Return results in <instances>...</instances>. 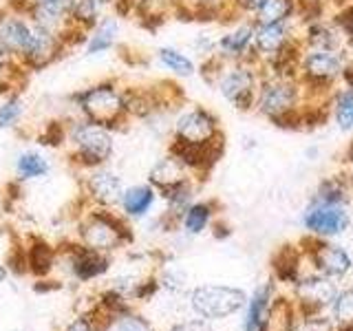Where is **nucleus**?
<instances>
[{"mask_svg":"<svg viewBox=\"0 0 353 331\" xmlns=\"http://www.w3.org/2000/svg\"><path fill=\"white\" fill-rule=\"evenodd\" d=\"M307 102V91L296 73L263 71L254 113H259L276 128L303 130V113Z\"/></svg>","mask_w":353,"mask_h":331,"instance_id":"nucleus-1","label":"nucleus"},{"mask_svg":"<svg viewBox=\"0 0 353 331\" xmlns=\"http://www.w3.org/2000/svg\"><path fill=\"white\" fill-rule=\"evenodd\" d=\"M201 80L216 88V93L223 97L239 113H254L256 104V91L263 77V69L254 60H241V62H225L212 55L201 62L196 69Z\"/></svg>","mask_w":353,"mask_h":331,"instance_id":"nucleus-2","label":"nucleus"},{"mask_svg":"<svg viewBox=\"0 0 353 331\" xmlns=\"http://www.w3.org/2000/svg\"><path fill=\"white\" fill-rule=\"evenodd\" d=\"M349 199V185L342 177L320 181L303 212V228L316 239L345 234L351 225Z\"/></svg>","mask_w":353,"mask_h":331,"instance_id":"nucleus-3","label":"nucleus"},{"mask_svg":"<svg viewBox=\"0 0 353 331\" xmlns=\"http://www.w3.org/2000/svg\"><path fill=\"white\" fill-rule=\"evenodd\" d=\"M69 104L73 106L75 115L104 124L115 132L130 121L126 86L119 80H99L80 88L69 95Z\"/></svg>","mask_w":353,"mask_h":331,"instance_id":"nucleus-4","label":"nucleus"},{"mask_svg":"<svg viewBox=\"0 0 353 331\" xmlns=\"http://www.w3.org/2000/svg\"><path fill=\"white\" fill-rule=\"evenodd\" d=\"M64 148L69 161L82 170L106 166L115 152V130L75 115L64 124Z\"/></svg>","mask_w":353,"mask_h":331,"instance_id":"nucleus-5","label":"nucleus"},{"mask_svg":"<svg viewBox=\"0 0 353 331\" xmlns=\"http://www.w3.org/2000/svg\"><path fill=\"white\" fill-rule=\"evenodd\" d=\"M349 55L351 51L303 44L296 62V75L305 86L309 102H325L329 93L342 82V71Z\"/></svg>","mask_w":353,"mask_h":331,"instance_id":"nucleus-6","label":"nucleus"},{"mask_svg":"<svg viewBox=\"0 0 353 331\" xmlns=\"http://www.w3.org/2000/svg\"><path fill=\"white\" fill-rule=\"evenodd\" d=\"M170 146L181 148H214L225 146L221 119L214 110L201 104H185L172 115Z\"/></svg>","mask_w":353,"mask_h":331,"instance_id":"nucleus-7","label":"nucleus"},{"mask_svg":"<svg viewBox=\"0 0 353 331\" xmlns=\"http://www.w3.org/2000/svg\"><path fill=\"white\" fill-rule=\"evenodd\" d=\"M82 245L95 252H110L117 250L121 243L130 241V230L124 223V219L108 212L106 208H95L91 210L77 228Z\"/></svg>","mask_w":353,"mask_h":331,"instance_id":"nucleus-8","label":"nucleus"},{"mask_svg":"<svg viewBox=\"0 0 353 331\" xmlns=\"http://www.w3.org/2000/svg\"><path fill=\"white\" fill-rule=\"evenodd\" d=\"M245 305V294L236 287L203 285L192 292V309L203 318H225Z\"/></svg>","mask_w":353,"mask_h":331,"instance_id":"nucleus-9","label":"nucleus"},{"mask_svg":"<svg viewBox=\"0 0 353 331\" xmlns=\"http://www.w3.org/2000/svg\"><path fill=\"white\" fill-rule=\"evenodd\" d=\"M33 27H36V25H33ZM69 49H71V42H69V38H64L62 33L36 27L31 49L25 55V60L20 62V66L27 73L29 71H42V69H47V66L55 64L58 60H62L64 53Z\"/></svg>","mask_w":353,"mask_h":331,"instance_id":"nucleus-10","label":"nucleus"},{"mask_svg":"<svg viewBox=\"0 0 353 331\" xmlns=\"http://www.w3.org/2000/svg\"><path fill=\"white\" fill-rule=\"evenodd\" d=\"M33 33H36V27L25 14H20L9 5L0 7V38H3L18 64L25 60V55L31 49Z\"/></svg>","mask_w":353,"mask_h":331,"instance_id":"nucleus-11","label":"nucleus"},{"mask_svg":"<svg viewBox=\"0 0 353 331\" xmlns=\"http://www.w3.org/2000/svg\"><path fill=\"white\" fill-rule=\"evenodd\" d=\"M216 58L225 62L254 60V22L250 18H236L216 38Z\"/></svg>","mask_w":353,"mask_h":331,"instance_id":"nucleus-12","label":"nucleus"},{"mask_svg":"<svg viewBox=\"0 0 353 331\" xmlns=\"http://www.w3.org/2000/svg\"><path fill=\"white\" fill-rule=\"evenodd\" d=\"M84 190L97 208H110L119 203V197L124 192V181L115 170L106 168V166H97V168L86 170Z\"/></svg>","mask_w":353,"mask_h":331,"instance_id":"nucleus-13","label":"nucleus"},{"mask_svg":"<svg viewBox=\"0 0 353 331\" xmlns=\"http://www.w3.org/2000/svg\"><path fill=\"white\" fill-rule=\"evenodd\" d=\"M312 248H309V259H312L314 268L329 276V279H338V276H345L351 268L353 261L347 254V250H342L340 245H334V243L320 241V239H312Z\"/></svg>","mask_w":353,"mask_h":331,"instance_id":"nucleus-14","label":"nucleus"},{"mask_svg":"<svg viewBox=\"0 0 353 331\" xmlns=\"http://www.w3.org/2000/svg\"><path fill=\"white\" fill-rule=\"evenodd\" d=\"M174 16L199 22H232L230 0H174Z\"/></svg>","mask_w":353,"mask_h":331,"instance_id":"nucleus-15","label":"nucleus"},{"mask_svg":"<svg viewBox=\"0 0 353 331\" xmlns=\"http://www.w3.org/2000/svg\"><path fill=\"white\" fill-rule=\"evenodd\" d=\"M121 31V22L119 16L113 14H104L99 18L97 25L86 33L84 38V55L86 58H97V55H104L108 51L115 49L117 38Z\"/></svg>","mask_w":353,"mask_h":331,"instance_id":"nucleus-16","label":"nucleus"},{"mask_svg":"<svg viewBox=\"0 0 353 331\" xmlns=\"http://www.w3.org/2000/svg\"><path fill=\"white\" fill-rule=\"evenodd\" d=\"M157 199H159L157 188H152L150 183H137V185L124 188V192H121L117 205H119L124 217L141 219L150 212L152 205L157 203Z\"/></svg>","mask_w":353,"mask_h":331,"instance_id":"nucleus-17","label":"nucleus"},{"mask_svg":"<svg viewBox=\"0 0 353 331\" xmlns=\"http://www.w3.org/2000/svg\"><path fill=\"white\" fill-rule=\"evenodd\" d=\"M336 285L331 283L329 276L325 274H316V276H307V279L298 281V298L305 307L312 309H323L336 298Z\"/></svg>","mask_w":353,"mask_h":331,"instance_id":"nucleus-18","label":"nucleus"},{"mask_svg":"<svg viewBox=\"0 0 353 331\" xmlns=\"http://www.w3.org/2000/svg\"><path fill=\"white\" fill-rule=\"evenodd\" d=\"M327 113L329 119L342 130L353 132V88L338 84L327 97Z\"/></svg>","mask_w":353,"mask_h":331,"instance_id":"nucleus-19","label":"nucleus"},{"mask_svg":"<svg viewBox=\"0 0 353 331\" xmlns=\"http://www.w3.org/2000/svg\"><path fill=\"white\" fill-rule=\"evenodd\" d=\"M102 16H104V7L97 0H71L69 27L75 36H80L84 40L86 33L97 25Z\"/></svg>","mask_w":353,"mask_h":331,"instance_id":"nucleus-20","label":"nucleus"},{"mask_svg":"<svg viewBox=\"0 0 353 331\" xmlns=\"http://www.w3.org/2000/svg\"><path fill=\"white\" fill-rule=\"evenodd\" d=\"M185 177H190L185 166L174 157L172 152L163 154L157 161L152 163V168L148 172V183L152 188H157V190H163V188H168L176 181L185 179Z\"/></svg>","mask_w":353,"mask_h":331,"instance_id":"nucleus-21","label":"nucleus"},{"mask_svg":"<svg viewBox=\"0 0 353 331\" xmlns=\"http://www.w3.org/2000/svg\"><path fill=\"white\" fill-rule=\"evenodd\" d=\"M154 60L161 66L163 71H168L174 77H192L196 75L199 64L194 62L192 55H188L183 49H176V47H159L154 51Z\"/></svg>","mask_w":353,"mask_h":331,"instance_id":"nucleus-22","label":"nucleus"},{"mask_svg":"<svg viewBox=\"0 0 353 331\" xmlns=\"http://www.w3.org/2000/svg\"><path fill=\"white\" fill-rule=\"evenodd\" d=\"M73 272L80 281H91L95 276L104 274L108 270V259L106 254L102 252H95V250H88V248H75L73 250Z\"/></svg>","mask_w":353,"mask_h":331,"instance_id":"nucleus-23","label":"nucleus"},{"mask_svg":"<svg viewBox=\"0 0 353 331\" xmlns=\"http://www.w3.org/2000/svg\"><path fill=\"white\" fill-rule=\"evenodd\" d=\"M298 5L301 0H263L256 14L252 16L254 25H270V22L298 20Z\"/></svg>","mask_w":353,"mask_h":331,"instance_id":"nucleus-24","label":"nucleus"},{"mask_svg":"<svg viewBox=\"0 0 353 331\" xmlns=\"http://www.w3.org/2000/svg\"><path fill=\"white\" fill-rule=\"evenodd\" d=\"M14 170L18 181H33V179H42L47 177L51 170V161L47 154H42L40 150H22L16 161H14Z\"/></svg>","mask_w":353,"mask_h":331,"instance_id":"nucleus-25","label":"nucleus"},{"mask_svg":"<svg viewBox=\"0 0 353 331\" xmlns=\"http://www.w3.org/2000/svg\"><path fill=\"white\" fill-rule=\"evenodd\" d=\"M194 181L192 177H185V179L176 181L168 188H163V190H159V197L165 201V205H168V212L179 221V217L183 214V210L192 203L194 199Z\"/></svg>","mask_w":353,"mask_h":331,"instance_id":"nucleus-26","label":"nucleus"},{"mask_svg":"<svg viewBox=\"0 0 353 331\" xmlns=\"http://www.w3.org/2000/svg\"><path fill=\"white\" fill-rule=\"evenodd\" d=\"M212 217H214V203L192 201L179 217V223L188 234H201V232L210 225Z\"/></svg>","mask_w":353,"mask_h":331,"instance_id":"nucleus-27","label":"nucleus"},{"mask_svg":"<svg viewBox=\"0 0 353 331\" xmlns=\"http://www.w3.org/2000/svg\"><path fill=\"white\" fill-rule=\"evenodd\" d=\"M270 296H272V287L263 285L261 290L254 294L248 307V316H245V331H265V320H268L270 312Z\"/></svg>","mask_w":353,"mask_h":331,"instance_id":"nucleus-28","label":"nucleus"},{"mask_svg":"<svg viewBox=\"0 0 353 331\" xmlns=\"http://www.w3.org/2000/svg\"><path fill=\"white\" fill-rule=\"evenodd\" d=\"M22 119H25V99L20 91L0 95V130L18 128Z\"/></svg>","mask_w":353,"mask_h":331,"instance_id":"nucleus-29","label":"nucleus"},{"mask_svg":"<svg viewBox=\"0 0 353 331\" xmlns=\"http://www.w3.org/2000/svg\"><path fill=\"white\" fill-rule=\"evenodd\" d=\"M27 71L20 64H3L0 62V95L20 91V86L25 84Z\"/></svg>","mask_w":353,"mask_h":331,"instance_id":"nucleus-30","label":"nucleus"},{"mask_svg":"<svg viewBox=\"0 0 353 331\" xmlns=\"http://www.w3.org/2000/svg\"><path fill=\"white\" fill-rule=\"evenodd\" d=\"M292 329V309L287 303L279 301L270 307L268 320H265V331H290Z\"/></svg>","mask_w":353,"mask_h":331,"instance_id":"nucleus-31","label":"nucleus"},{"mask_svg":"<svg viewBox=\"0 0 353 331\" xmlns=\"http://www.w3.org/2000/svg\"><path fill=\"white\" fill-rule=\"evenodd\" d=\"M279 259L281 261H276V265H274L276 274H279V279H283V281H296V276H298V252L287 245L285 250L279 252Z\"/></svg>","mask_w":353,"mask_h":331,"instance_id":"nucleus-32","label":"nucleus"},{"mask_svg":"<svg viewBox=\"0 0 353 331\" xmlns=\"http://www.w3.org/2000/svg\"><path fill=\"white\" fill-rule=\"evenodd\" d=\"M51 263H53V254L49 245L38 243V245H33L29 250V265L36 274H47L51 270Z\"/></svg>","mask_w":353,"mask_h":331,"instance_id":"nucleus-33","label":"nucleus"},{"mask_svg":"<svg viewBox=\"0 0 353 331\" xmlns=\"http://www.w3.org/2000/svg\"><path fill=\"white\" fill-rule=\"evenodd\" d=\"M331 305H334V318L336 320H340V323H353V290L336 294Z\"/></svg>","mask_w":353,"mask_h":331,"instance_id":"nucleus-34","label":"nucleus"},{"mask_svg":"<svg viewBox=\"0 0 353 331\" xmlns=\"http://www.w3.org/2000/svg\"><path fill=\"white\" fill-rule=\"evenodd\" d=\"M11 7L16 5H36V7H44V9H51V11H58V14H64L69 18V7H71V0H9Z\"/></svg>","mask_w":353,"mask_h":331,"instance_id":"nucleus-35","label":"nucleus"},{"mask_svg":"<svg viewBox=\"0 0 353 331\" xmlns=\"http://www.w3.org/2000/svg\"><path fill=\"white\" fill-rule=\"evenodd\" d=\"M190 47L196 55H201L203 60H208V58H212V55H216V38L208 36V33H199V36H194Z\"/></svg>","mask_w":353,"mask_h":331,"instance_id":"nucleus-36","label":"nucleus"},{"mask_svg":"<svg viewBox=\"0 0 353 331\" xmlns=\"http://www.w3.org/2000/svg\"><path fill=\"white\" fill-rule=\"evenodd\" d=\"M263 0H230V9L234 18H250L256 14V9L261 7Z\"/></svg>","mask_w":353,"mask_h":331,"instance_id":"nucleus-37","label":"nucleus"},{"mask_svg":"<svg viewBox=\"0 0 353 331\" xmlns=\"http://www.w3.org/2000/svg\"><path fill=\"white\" fill-rule=\"evenodd\" d=\"M117 331H152V327L139 316H124L119 318Z\"/></svg>","mask_w":353,"mask_h":331,"instance_id":"nucleus-38","label":"nucleus"},{"mask_svg":"<svg viewBox=\"0 0 353 331\" xmlns=\"http://www.w3.org/2000/svg\"><path fill=\"white\" fill-rule=\"evenodd\" d=\"M298 331H334V325L327 318H305Z\"/></svg>","mask_w":353,"mask_h":331,"instance_id":"nucleus-39","label":"nucleus"},{"mask_svg":"<svg viewBox=\"0 0 353 331\" xmlns=\"http://www.w3.org/2000/svg\"><path fill=\"white\" fill-rule=\"evenodd\" d=\"M172 331H212L203 320H190V323H183V325H176Z\"/></svg>","mask_w":353,"mask_h":331,"instance_id":"nucleus-40","label":"nucleus"},{"mask_svg":"<svg viewBox=\"0 0 353 331\" xmlns=\"http://www.w3.org/2000/svg\"><path fill=\"white\" fill-rule=\"evenodd\" d=\"M340 84H345V86H351L353 88V53L349 55V60L345 64V71H342V82Z\"/></svg>","mask_w":353,"mask_h":331,"instance_id":"nucleus-41","label":"nucleus"},{"mask_svg":"<svg viewBox=\"0 0 353 331\" xmlns=\"http://www.w3.org/2000/svg\"><path fill=\"white\" fill-rule=\"evenodd\" d=\"M0 62L3 64H18L14 55H11V51L7 49V44L3 42V38H0Z\"/></svg>","mask_w":353,"mask_h":331,"instance_id":"nucleus-42","label":"nucleus"},{"mask_svg":"<svg viewBox=\"0 0 353 331\" xmlns=\"http://www.w3.org/2000/svg\"><path fill=\"white\" fill-rule=\"evenodd\" d=\"M66 331H93L91 329V325H88V320H84V318H77L75 323L66 329Z\"/></svg>","mask_w":353,"mask_h":331,"instance_id":"nucleus-43","label":"nucleus"},{"mask_svg":"<svg viewBox=\"0 0 353 331\" xmlns=\"http://www.w3.org/2000/svg\"><path fill=\"white\" fill-rule=\"evenodd\" d=\"M97 3H99V5H102V7L106 9V7H115V5L119 3V0H97Z\"/></svg>","mask_w":353,"mask_h":331,"instance_id":"nucleus-44","label":"nucleus"},{"mask_svg":"<svg viewBox=\"0 0 353 331\" xmlns=\"http://www.w3.org/2000/svg\"><path fill=\"white\" fill-rule=\"evenodd\" d=\"M338 331H353V323H345V327L338 329Z\"/></svg>","mask_w":353,"mask_h":331,"instance_id":"nucleus-45","label":"nucleus"},{"mask_svg":"<svg viewBox=\"0 0 353 331\" xmlns=\"http://www.w3.org/2000/svg\"><path fill=\"white\" fill-rule=\"evenodd\" d=\"M3 279H5V270H3V265H0V283H3Z\"/></svg>","mask_w":353,"mask_h":331,"instance_id":"nucleus-46","label":"nucleus"},{"mask_svg":"<svg viewBox=\"0 0 353 331\" xmlns=\"http://www.w3.org/2000/svg\"><path fill=\"white\" fill-rule=\"evenodd\" d=\"M351 53H353V40H351Z\"/></svg>","mask_w":353,"mask_h":331,"instance_id":"nucleus-47","label":"nucleus"}]
</instances>
